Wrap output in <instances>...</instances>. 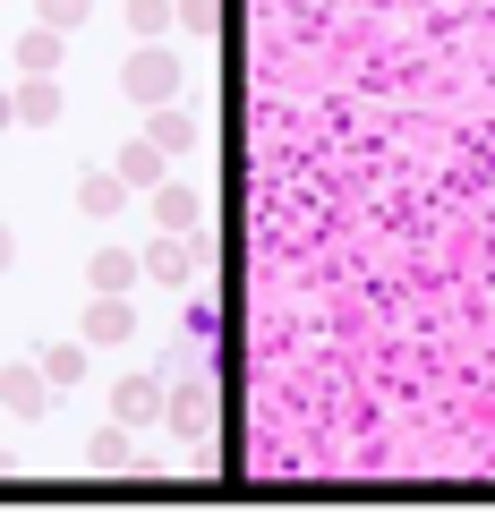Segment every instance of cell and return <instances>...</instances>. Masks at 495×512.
I'll use <instances>...</instances> for the list:
<instances>
[{
  "mask_svg": "<svg viewBox=\"0 0 495 512\" xmlns=\"http://www.w3.org/2000/svg\"><path fill=\"white\" fill-rule=\"evenodd\" d=\"M0 393H9V402H18V410H35V402H43V384L26 376V367H9V376H0Z\"/></svg>",
  "mask_w": 495,
  "mask_h": 512,
  "instance_id": "obj_4",
  "label": "cell"
},
{
  "mask_svg": "<svg viewBox=\"0 0 495 512\" xmlns=\"http://www.w3.org/2000/svg\"><path fill=\"white\" fill-rule=\"evenodd\" d=\"M52 60H60V35H52V26H35V35L18 43V69H43V77H52Z\"/></svg>",
  "mask_w": 495,
  "mask_h": 512,
  "instance_id": "obj_3",
  "label": "cell"
},
{
  "mask_svg": "<svg viewBox=\"0 0 495 512\" xmlns=\"http://www.w3.org/2000/svg\"><path fill=\"white\" fill-rule=\"evenodd\" d=\"M94 291H129V256H94Z\"/></svg>",
  "mask_w": 495,
  "mask_h": 512,
  "instance_id": "obj_6",
  "label": "cell"
},
{
  "mask_svg": "<svg viewBox=\"0 0 495 512\" xmlns=\"http://www.w3.org/2000/svg\"><path fill=\"white\" fill-rule=\"evenodd\" d=\"M120 333H129V308H120V299H94V316H86V342H120Z\"/></svg>",
  "mask_w": 495,
  "mask_h": 512,
  "instance_id": "obj_2",
  "label": "cell"
},
{
  "mask_svg": "<svg viewBox=\"0 0 495 512\" xmlns=\"http://www.w3.org/2000/svg\"><path fill=\"white\" fill-rule=\"evenodd\" d=\"M43 9H52V26H69L77 9H86V0H43Z\"/></svg>",
  "mask_w": 495,
  "mask_h": 512,
  "instance_id": "obj_9",
  "label": "cell"
},
{
  "mask_svg": "<svg viewBox=\"0 0 495 512\" xmlns=\"http://www.w3.org/2000/svg\"><path fill=\"white\" fill-rule=\"evenodd\" d=\"M154 137H163V146H197V128H188L180 111H163V120H154Z\"/></svg>",
  "mask_w": 495,
  "mask_h": 512,
  "instance_id": "obj_7",
  "label": "cell"
},
{
  "mask_svg": "<svg viewBox=\"0 0 495 512\" xmlns=\"http://www.w3.org/2000/svg\"><path fill=\"white\" fill-rule=\"evenodd\" d=\"M52 111H60L52 86H26V94H18V120H52Z\"/></svg>",
  "mask_w": 495,
  "mask_h": 512,
  "instance_id": "obj_5",
  "label": "cell"
},
{
  "mask_svg": "<svg viewBox=\"0 0 495 512\" xmlns=\"http://www.w3.org/2000/svg\"><path fill=\"white\" fill-rule=\"evenodd\" d=\"M163 222H171V231H180V222H197V197H188V188H171V197H163Z\"/></svg>",
  "mask_w": 495,
  "mask_h": 512,
  "instance_id": "obj_8",
  "label": "cell"
},
{
  "mask_svg": "<svg viewBox=\"0 0 495 512\" xmlns=\"http://www.w3.org/2000/svg\"><path fill=\"white\" fill-rule=\"evenodd\" d=\"M129 86L146 94V103H163V94L180 86V60H171V52H154V60H137V69H129Z\"/></svg>",
  "mask_w": 495,
  "mask_h": 512,
  "instance_id": "obj_1",
  "label": "cell"
}]
</instances>
